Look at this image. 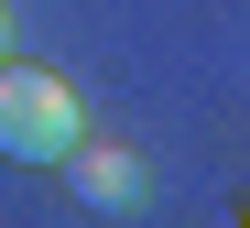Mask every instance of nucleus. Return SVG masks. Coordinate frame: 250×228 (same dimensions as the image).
I'll use <instances>...</instances> for the list:
<instances>
[{
	"label": "nucleus",
	"instance_id": "obj_1",
	"mask_svg": "<svg viewBox=\"0 0 250 228\" xmlns=\"http://www.w3.org/2000/svg\"><path fill=\"white\" fill-rule=\"evenodd\" d=\"M76 142H87L76 87L44 76V65H0V152H11V163H65Z\"/></svg>",
	"mask_w": 250,
	"mask_h": 228
},
{
	"label": "nucleus",
	"instance_id": "obj_2",
	"mask_svg": "<svg viewBox=\"0 0 250 228\" xmlns=\"http://www.w3.org/2000/svg\"><path fill=\"white\" fill-rule=\"evenodd\" d=\"M65 185L87 196V207H142V196H152V174H142L131 142H76V152H65Z\"/></svg>",
	"mask_w": 250,
	"mask_h": 228
},
{
	"label": "nucleus",
	"instance_id": "obj_3",
	"mask_svg": "<svg viewBox=\"0 0 250 228\" xmlns=\"http://www.w3.org/2000/svg\"><path fill=\"white\" fill-rule=\"evenodd\" d=\"M0 65H11V11H0Z\"/></svg>",
	"mask_w": 250,
	"mask_h": 228
}]
</instances>
